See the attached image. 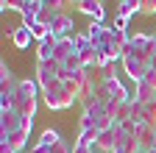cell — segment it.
<instances>
[{
	"label": "cell",
	"mask_w": 156,
	"mask_h": 153,
	"mask_svg": "<svg viewBox=\"0 0 156 153\" xmlns=\"http://www.w3.org/2000/svg\"><path fill=\"white\" fill-rule=\"evenodd\" d=\"M39 84L31 81V78H23L17 84V92H14V111H20L25 120H34L36 117V106H39Z\"/></svg>",
	"instance_id": "6da1fadb"
},
{
	"label": "cell",
	"mask_w": 156,
	"mask_h": 153,
	"mask_svg": "<svg viewBox=\"0 0 156 153\" xmlns=\"http://www.w3.org/2000/svg\"><path fill=\"white\" fill-rule=\"evenodd\" d=\"M98 100H103V103H112V100H117V103H128L134 95L126 89V84L117 78V75H103V81L98 84V95H95Z\"/></svg>",
	"instance_id": "7a4b0ae2"
},
{
	"label": "cell",
	"mask_w": 156,
	"mask_h": 153,
	"mask_svg": "<svg viewBox=\"0 0 156 153\" xmlns=\"http://www.w3.org/2000/svg\"><path fill=\"white\" fill-rule=\"evenodd\" d=\"M42 98H45V106L50 109V111H64V109H70L78 98L64 86V81H58L56 86H50L48 92H42Z\"/></svg>",
	"instance_id": "3957f363"
},
{
	"label": "cell",
	"mask_w": 156,
	"mask_h": 153,
	"mask_svg": "<svg viewBox=\"0 0 156 153\" xmlns=\"http://www.w3.org/2000/svg\"><path fill=\"white\" fill-rule=\"evenodd\" d=\"M126 53H134L136 59H142V61L151 67L153 56H156V42H153V33H136V36H131V42H128Z\"/></svg>",
	"instance_id": "277c9868"
},
{
	"label": "cell",
	"mask_w": 156,
	"mask_h": 153,
	"mask_svg": "<svg viewBox=\"0 0 156 153\" xmlns=\"http://www.w3.org/2000/svg\"><path fill=\"white\" fill-rule=\"evenodd\" d=\"M36 84H39V89L42 92H48L50 86H56L58 81H62V64L58 61H39L36 64V78H34Z\"/></svg>",
	"instance_id": "5b68a950"
},
{
	"label": "cell",
	"mask_w": 156,
	"mask_h": 153,
	"mask_svg": "<svg viewBox=\"0 0 156 153\" xmlns=\"http://www.w3.org/2000/svg\"><path fill=\"white\" fill-rule=\"evenodd\" d=\"M75 53H78V59L84 61L87 70H95V64H98V50L89 42L87 33H75Z\"/></svg>",
	"instance_id": "8992f818"
},
{
	"label": "cell",
	"mask_w": 156,
	"mask_h": 153,
	"mask_svg": "<svg viewBox=\"0 0 156 153\" xmlns=\"http://www.w3.org/2000/svg\"><path fill=\"white\" fill-rule=\"evenodd\" d=\"M134 98L140 103H148V100L156 98V70H148L145 78L140 84H134Z\"/></svg>",
	"instance_id": "52a82bcc"
},
{
	"label": "cell",
	"mask_w": 156,
	"mask_h": 153,
	"mask_svg": "<svg viewBox=\"0 0 156 153\" xmlns=\"http://www.w3.org/2000/svg\"><path fill=\"white\" fill-rule=\"evenodd\" d=\"M123 70H126V75H128V78H131L134 84H140L151 67H148L142 59H136L134 53H126V56H123Z\"/></svg>",
	"instance_id": "ba28073f"
},
{
	"label": "cell",
	"mask_w": 156,
	"mask_h": 153,
	"mask_svg": "<svg viewBox=\"0 0 156 153\" xmlns=\"http://www.w3.org/2000/svg\"><path fill=\"white\" fill-rule=\"evenodd\" d=\"M50 33L53 36H73L75 33V23H73V17L67 14V11H56L53 14V20H50Z\"/></svg>",
	"instance_id": "9c48e42d"
},
{
	"label": "cell",
	"mask_w": 156,
	"mask_h": 153,
	"mask_svg": "<svg viewBox=\"0 0 156 153\" xmlns=\"http://www.w3.org/2000/svg\"><path fill=\"white\" fill-rule=\"evenodd\" d=\"M31 128H34V120H25L20 131L9 134V137H0V145H11L17 153H23V148H25V142H28V137H31Z\"/></svg>",
	"instance_id": "30bf717a"
},
{
	"label": "cell",
	"mask_w": 156,
	"mask_h": 153,
	"mask_svg": "<svg viewBox=\"0 0 156 153\" xmlns=\"http://www.w3.org/2000/svg\"><path fill=\"white\" fill-rule=\"evenodd\" d=\"M75 9L81 11V14H87L92 23H103V20H106L103 0H78V3H75Z\"/></svg>",
	"instance_id": "8fae6325"
},
{
	"label": "cell",
	"mask_w": 156,
	"mask_h": 153,
	"mask_svg": "<svg viewBox=\"0 0 156 153\" xmlns=\"http://www.w3.org/2000/svg\"><path fill=\"white\" fill-rule=\"evenodd\" d=\"M23 123H25V117L20 111H0V137H9V134H14V131H20L23 128Z\"/></svg>",
	"instance_id": "7c38bea8"
},
{
	"label": "cell",
	"mask_w": 156,
	"mask_h": 153,
	"mask_svg": "<svg viewBox=\"0 0 156 153\" xmlns=\"http://www.w3.org/2000/svg\"><path fill=\"white\" fill-rule=\"evenodd\" d=\"M75 53V33L73 36H62L58 39V45H56V53H53V61H58V64H64L70 56Z\"/></svg>",
	"instance_id": "4fadbf2b"
},
{
	"label": "cell",
	"mask_w": 156,
	"mask_h": 153,
	"mask_svg": "<svg viewBox=\"0 0 156 153\" xmlns=\"http://www.w3.org/2000/svg\"><path fill=\"white\" fill-rule=\"evenodd\" d=\"M134 137H136V142H140V150H151V145L156 139V128L148 125V123H140L136 131H134Z\"/></svg>",
	"instance_id": "5bb4252c"
},
{
	"label": "cell",
	"mask_w": 156,
	"mask_h": 153,
	"mask_svg": "<svg viewBox=\"0 0 156 153\" xmlns=\"http://www.w3.org/2000/svg\"><path fill=\"white\" fill-rule=\"evenodd\" d=\"M56 45H58V36L50 33L48 39H42V42L36 45V59H39V61H50L53 53H56Z\"/></svg>",
	"instance_id": "9a60e30c"
},
{
	"label": "cell",
	"mask_w": 156,
	"mask_h": 153,
	"mask_svg": "<svg viewBox=\"0 0 156 153\" xmlns=\"http://www.w3.org/2000/svg\"><path fill=\"white\" fill-rule=\"evenodd\" d=\"M17 84H20V81L11 75L9 64L3 61V64H0V92H3V95H14V92H17Z\"/></svg>",
	"instance_id": "2e32d148"
},
{
	"label": "cell",
	"mask_w": 156,
	"mask_h": 153,
	"mask_svg": "<svg viewBox=\"0 0 156 153\" xmlns=\"http://www.w3.org/2000/svg\"><path fill=\"white\" fill-rule=\"evenodd\" d=\"M45 6L42 3H34V0H25V6H23V11H20V17H23V25H34L36 20H39V11H42Z\"/></svg>",
	"instance_id": "e0dca14e"
},
{
	"label": "cell",
	"mask_w": 156,
	"mask_h": 153,
	"mask_svg": "<svg viewBox=\"0 0 156 153\" xmlns=\"http://www.w3.org/2000/svg\"><path fill=\"white\" fill-rule=\"evenodd\" d=\"M11 42H14L17 50H28V45L34 42V36H31V31L23 25V28H14V31H11Z\"/></svg>",
	"instance_id": "ac0fdd59"
},
{
	"label": "cell",
	"mask_w": 156,
	"mask_h": 153,
	"mask_svg": "<svg viewBox=\"0 0 156 153\" xmlns=\"http://www.w3.org/2000/svg\"><path fill=\"white\" fill-rule=\"evenodd\" d=\"M98 137H101V131H98V128H81V131H78V142L87 145V148H95Z\"/></svg>",
	"instance_id": "d6986e66"
},
{
	"label": "cell",
	"mask_w": 156,
	"mask_h": 153,
	"mask_svg": "<svg viewBox=\"0 0 156 153\" xmlns=\"http://www.w3.org/2000/svg\"><path fill=\"white\" fill-rule=\"evenodd\" d=\"M142 120H145L148 125L156 128V98L148 100V103H142Z\"/></svg>",
	"instance_id": "ffe728a7"
},
{
	"label": "cell",
	"mask_w": 156,
	"mask_h": 153,
	"mask_svg": "<svg viewBox=\"0 0 156 153\" xmlns=\"http://www.w3.org/2000/svg\"><path fill=\"white\" fill-rule=\"evenodd\" d=\"M25 28H28V25H25ZM28 31H31V36H34L36 42H42V39H48V36H50V25H45V23H34Z\"/></svg>",
	"instance_id": "44dd1931"
},
{
	"label": "cell",
	"mask_w": 156,
	"mask_h": 153,
	"mask_svg": "<svg viewBox=\"0 0 156 153\" xmlns=\"http://www.w3.org/2000/svg\"><path fill=\"white\" fill-rule=\"evenodd\" d=\"M117 150H123V153H136V150H140V142H136L134 134H126V137L120 139V148H117Z\"/></svg>",
	"instance_id": "7402d4cb"
},
{
	"label": "cell",
	"mask_w": 156,
	"mask_h": 153,
	"mask_svg": "<svg viewBox=\"0 0 156 153\" xmlns=\"http://www.w3.org/2000/svg\"><path fill=\"white\" fill-rule=\"evenodd\" d=\"M39 142H42V145H48V148H53L56 142H62V139H58V134H56L53 128H48V131H42V137H39Z\"/></svg>",
	"instance_id": "603a6c76"
},
{
	"label": "cell",
	"mask_w": 156,
	"mask_h": 153,
	"mask_svg": "<svg viewBox=\"0 0 156 153\" xmlns=\"http://www.w3.org/2000/svg\"><path fill=\"white\" fill-rule=\"evenodd\" d=\"M131 123H136V125H140V123H145V120H142V103L136 100V98L131 100Z\"/></svg>",
	"instance_id": "cb8c5ba5"
},
{
	"label": "cell",
	"mask_w": 156,
	"mask_h": 153,
	"mask_svg": "<svg viewBox=\"0 0 156 153\" xmlns=\"http://www.w3.org/2000/svg\"><path fill=\"white\" fill-rule=\"evenodd\" d=\"M25 0H0V9L3 11H23Z\"/></svg>",
	"instance_id": "d4e9b609"
},
{
	"label": "cell",
	"mask_w": 156,
	"mask_h": 153,
	"mask_svg": "<svg viewBox=\"0 0 156 153\" xmlns=\"http://www.w3.org/2000/svg\"><path fill=\"white\" fill-rule=\"evenodd\" d=\"M42 6L50 11H64L67 9V0H42Z\"/></svg>",
	"instance_id": "484cf974"
},
{
	"label": "cell",
	"mask_w": 156,
	"mask_h": 153,
	"mask_svg": "<svg viewBox=\"0 0 156 153\" xmlns=\"http://www.w3.org/2000/svg\"><path fill=\"white\" fill-rule=\"evenodd\" d=\"M140 14H156V0H142Z\"/></svg>",
	"instance_id": "4316f807"
},
{
	"label": "cell",
	"mask_w": 156,
	"mask_h": 153,
	"mask_svg": "<svg viewBox=\"0 0 156 153\" xmlns=\"http://www.w3.org/2000/svg\"><path fill=\"white\" fill-rule=\"evenodd\" d=\"M50 153H73V148H70V145L62 139V142H56V145L50 148Z\"/></svg>",
	"instance_id": "83f0119b"
},
{
	"label": "cell",
	"mask_w": 156,
	"mask_h": 153,
	"mask_svg": "<svg viewBox=\"0 0 156 153\" xmlns=\"http://www.w3.org/2000/svg\"><path fill=\"white\" fill-rule=\"evenodd\" d=\"M112 28H117V31H128V20L117 14V17H114V25H112Z\"/></svg>",
	"instance_id": "f1b7e54d"
},
{
	"label": "cell",
	"mask_w": 156,
	"mask_h": 153,
	"mask_svg": "<svg viewBox=\"0 0 156 153\" xmlns=\"http://www.w3.org/2000/svg\"><path fill=\"white\" fill-rule=\"evenodd\" d=\"M28 153H50V148H48V145H42V142H36Z\"/></svg>",
	"instance_id": "f546056e"
},
{
	"label": "cell",
	"mask_w": 156,
	"mask_h": 153,
	"mask_svg": "<svg viewBox=\"0 0 156 153\" xmlns=\"http://www.w3.org/2000/svg\"><path fill=\"white\" fill-rule=\"evenodd\" d=\"M73 153H95V150L87 148V145H81V142H75V145H73Z\"/></svg>",
	"instance_id": "4dcf8cb0"
},
{
	"label": "cell",
	"mask_w": 156,
	"mask_h": 153,
	"mask_svg": "<svg viewBox=\"0 0 156 153\" xmlns=\"http://www.w3.org/2000/svg\"><path fill=\"white\" fill-rule=\"evenodd\" d=\"M151 70H156V56H153V61H151Z\"/></svg>",
	"instance_id": "1f68e13d"
},
{
	"label": "cell",
	"mask_w": 156,
	"mask_h": 153,
	"mask_svg": "<svg viewBox=\"0 0 156 153\" xmlns=\"http://www.w3.org/2000/svg\"><path fill=\"white\" fill-rule=\"evenodd\" d=\"M67 6H75V0H67Z\"/></svg>",
	"instance_id": "d6a6232c"
},
{
	"label": "cell",
	"mask_w": 156,
	"mask_h": 153,
	"mask_svg": "<svg viewBox=\"0 0 156 153\" xmlns=\"http://www.w3.org/2000/svg\"><path fill=\"white\" fill-rule=\"evenodd\" d=\"M136 153H148V150H136Z\"/></svg>",
	"instance_id": "836d02e7"
},
{
	"label": "cell",
	"mask_w": 156,
	"mask_h": 153,
	"mask_svg": "<svg viewBox=\"0 0 156 153\" xmlns=\"http://www.w3.org/2000/svg\"><path fill=\"white\" fill-rule=\"evenodd\" d=\"M34 3H42V0H34Z\"/></svg>",
	"instance_id": "e575fe53"
},
{
	"label": "cell",
	"mask_w": 156,
	"mask_h": 153,
	"mask_svg": "<svg viewBox=\"0 0 156 153\" xmlns=\"http://www.w3.org/2000/svg\"><path fill=\"white\" fill-rule=\"evenodd\" d=\"M153 42H156V33H153Z\"/></svg>",
	"instance_id": "d590c367"
}]
</instances>
